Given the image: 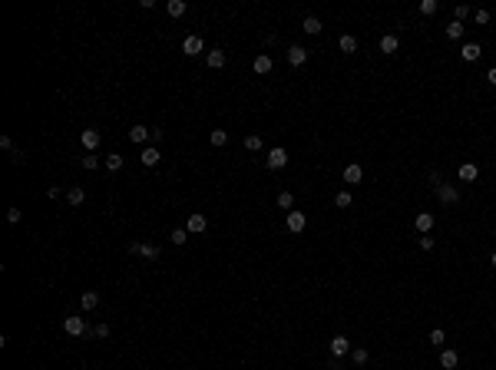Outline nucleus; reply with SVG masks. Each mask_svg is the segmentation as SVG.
I'll return each instance as SVG.
<instances>
[{
  "mask_svg": "<svg viewBox=\"0 0 496 370\" xmlns=\"http://www.w3.org/2000/svg\"><path fill=\"white\" fill-rule=\"evenodd\" d=\"M63 331L70 334V337H86V321H83V317H66L63 321Z\"/></svg>",
  "mask_w": 496,
  "mask_h": 370,
  "instance_id": "1",
  "label": "nucleus"
},
{
  "mask_svg": "<svg viewBox=\"0 0 496 370\" xmlns=\"http://www.w3.org/2000/svg\"><path fill=\"white\" fill-rule=\"evenodd\" d=\"M437 198H440L443 205H457V202H460V189H457V185H447V182H443V185H437Z\"/></svg>",
  "mask_w": 496,
  "mask_h": 370,
  "instance_id": "2",
  "label": "nucleus"
},
{
  "mask_svg": "<svg viewBox=\"0 0 496 370\" xmlns=\"http://www.w3.org/2000/svg\"><path fill=\"white\" fill-rule=\"evenodd\" d=\"M129 252L139 255V258H149V261L159 258V248H156V244H142V241H129Z\"/></svg>",
  "mask_w": 496,
  "mask_h": 370,
  "instance_id": "3",
  "label": "nucleus"
},
{
  "mask_svg": "<svg viewBox=\"0 0 496 370\" xmlns=\"http://www.w3.org/2000/svg\"><path fill=\"white\" fill-rule=\"evenodd\" d=\"M288 63L291 66H305L308 63V50L301 47V43H291V47H288Z\"/></svg>",
  "mask_w": 496,
  "mask_h": 370,
  "instance_id": "4",
  "label": "nucleus"
},
{
  "mask_svg": "<svg viewBox=\"0 0 496 370\" xmlns=\"http://www.w3.org/2000/svg\"><path fill=\"white\" fill-rule=\"evenodd\" d=\"M202 50H205L202 37H185V40H182V53H185V56H199Z\"/></svg>",
  "mask_w": 496,
  "mask_h": 370,
  "instance_id": "5",
  "label": "nucleus"
},
{
  "mask_svg": "<svg viewBox=\"0 0 496 370\" xmlns=\"http://www.w3.org/2000/svg\"><path fill=\"white\" fill-rule=\"evenodd\" d=\"M284 225H288V231H294V235H298V231H305L308 218H305L301 212H288V215H284Z\"/></svg>",
  "mask_w": 496,
  "mask_h": 370,
  "instance_id": "6",
  "label": "nucleus"
},
{
  "mask_svg": "<svg viewBox=\"0 0 496 370\" xmlns=\"http://www.w3.org/2000/svg\"><path fill=\"white\" fill-rule=\"evenodd\" d=\"M344 354H351V340H347V337H341V334H338V337L331 340V357H338V360H341Z\"/></svg>",
  "mask_w": 496,
  "mask_h": 370,
  "instance_id": "7",
  "label": "nucleus"
},
{
  "mask_svg": "<svg viewBox=\"0 0 496 370\" xmlns=\"http://www.w3.org/2000/svg\"><path fill=\"white\" fill-rule=\"evenodd\" d=\"M284 166H288V152L284 149H271L268 152V169H275L278 172V169H284Z\"/></svg>",
  "mask_w": 496,
  "mask_h": 370,
  "instance_id": "8",
  "label": "nucleus"
},
{
  "mask_svg": "<svg viewBox=\"0 0 496 370\" xmlns=\"http://www.w3.org/2000/svg\"><path fill=\"white\" fill-rule=\"evenodd\" d=\"M79 139H83V146H86L89 152H96V149H100V139H103V136H100V129H83V136H79Z\"/></svg>",
  "mask_w": 496,
  "mask_h": 370,
  "instance_id": "9",
  "label": "nucleus"
},
{
  "mask_svg": "<svg viewBox=\"0 0 496 370\" xmlns=\"http://www.w3.org/2000/svg\"><path fill=\"white\" fill-rule=\"evenodd\" d=\"M460 56H463L466 63H476V60L483 56V47H480V43H463V50H460Z\"/></svg>",
  "mask_w": 496,
  "mask_h": 370,
  "instance_id": "10",
  "label": "nucleus"
},
{
  "mask_svg": "<svg viewBox=\"0 0 496 370\" xmlns=\"http://www.w3.org/2000/svg\"><path fill=\"white\" fill-rule=\"evenodd\" d=\"M271 66H275V63H271V56H268V53H258V56L252 60V70L261 73V76H265V73H271Z\"/></svg>",
  "mask_w": 496,
  "mask_h": 370,
  "instance_id": "11",
  "label": "nucleus"
},
{
  "mask_svg": "<svg viewBox=\"0 0 496 370\" xmlns=\"http://www.w3.org/2000/svg\"><path fill=\"white\" fill-rule=\"evenodd\" d=\"M159 159H162V156H159V149H156V146H146V149H142V156H139V162H142V166H159Z\"/></svg>",
  "mask_w": 496,
  "mask_h": 370,
  "instance_id": "12",
  "label": "nucleus"
},
{
  "mask_svg": "<svg viewBox=\"0 0 496 370\" xmlns=\"http://www.w3.org/2000/svg\"><path fill=\"white\" fill-rule=\"evenodd\" d=\"M205 225H209V221H205V215H189V225H185V231H192V235H202L205 231Z\"/></svg>",
  "mask_w": 496,
  "mask_h": 370,
  "instance_id": "13",
  "label": "nucleus"
},
{
  "mask_svg": "<svg viewBox=\"0 0 496 370\" xmlns=\"http://www.w3.org/2000/svg\"><path fill=\"white\" fill-rule=\"evenodd\" d=\"M205 63L212 66V70H222V66H225V53H222V50H209V53H205Z\"/></svg>",
  "mask_w": 496,
  "mask_h": 370,
  "instance_id": "14",
  "label": "nucleus"
},
{
  "mask_svg": "<svg viewBox=\"0 0 496 370\" xmlns=\"http://www.w3.org/2000/svg\"><path fill=\"white\" fill-rule=\"evenodd\" d=\"M79 304H83V311H96L100 307V291H86L79 298Z\"/></svg>",
  "mask_w": 496,
  "mask_h": 370,
  "instance_id": "15",
  "label": "nucleus"
},
{
  "mask_svg": "<svg viewBox=\"0 0 496 370\" xmlns=\"http://www.w3.org/2000/svg\"><path fill=\"white\" fill-rule=\"evenodd\" d=\"M457 363H460V354H457V350H440V367L453 370Z\"/></svg>",
  "mask_w": 496,
  "mask_h": 370,
  "instance_id": "16",
  "label": "nucleus"
},
{
  "mask_svg": "<svg viewBox=\"0 0 496 370\" xmlns=\"http://www.w3.org/2000/svg\"><path fill=\"white\" fill-rule=\"evenodd\" d=\"M476 175H480V169L473 166V162H463V166H460V182H476Z\"/></svg>",
  "mask_w": 496,
  "mask_h": 370,
  "instance_id": "17",
  "label": "nucleus"
},
{
  "mask_svg": "<svg viewBox=\"0 0 496 370\" xmlns=\"http://www.w3.org/2000/svg\"><path fill=\"white\" fill-rule=\"evenodd\" d=\"M361 179H364V169L361 166H347L344 169V182H347V185H357Z\"/></svg>",
  "mask_w": 496,
  "mask_h": 370,
  "instance_id": "18",
  "label": "nucleus"
},
{
  "mask_svg": "<svg viewBox=\"0 0 496 370\" xmlns=\"http://www.w3.org/2000/svg\"><path fill=\"white\" fill-rule=\"evenodd\" d=\"M430 228H433V215L430 212H420L417 215V231H420V235H430Z\"/></svg>",
  "mask_w": 496,
  "mask_h": 370,
  "instance_id": "19",
  "label": "nucleus"
},
{
  "mask_svg": "<svg viewBox=\"0 0 496 370\" xmlns=\"http://www.w3.org/2000/svg\"><path fill=\"white\" fill-rule=\"evenodd\" d=\"M149 136H152L149 126H133V129H129V139H133V142H149Z\"/></svg>",
  "mask_w": 496,
  "mask_h": 370,
  "instance_id": "20",
  "label": "nucleus"
},
{
  "mask_svg": "<svg viewBox=\"0 0 496 370\" xmlns=\"http://www.w3.org/2000/svg\"><path fill=\"white\" fill-rule=\"evenodd\" d=\"M66 202L70 205H83L86 202V192L79 189V185H73V189H66Z\"/></svg>",
  "mask_w": 496,
  "mask_h": 370,
  "instance_id": "21",
  "label": "nucleus"
},
{
  "mask_svg": "<svg viewBox=\"0 0 496 370\" xmlns=\"http://www.w3.org/2000/svg\"><path fill=\"white\" fill-rule=\"evenodd\" d=\"M397 47H401V43H397V37H394V33L380 37V53H397Z\"/></svg>",
  "mask_w": 496,
  "mask_h": 370,
  "instance_id": "22",
  "label": "nucleus"
},
{
  "mask_svg": "<svg viewBox=\"0 0 496 370\" xmlns=\"http://www.w3.org/2000/svg\"><path fill=\"white\" fill-rule=\"evenodd\" d=\"M165 10H169V17H182L185 10H189V4H185V0H169Z\"/></svg>",
  "mask_w": 496,
  "mask_h": 370,
  "instance_id": "23",
  "label": "nucleus"
},
{
  "mask_svg": "<svg viewBox=\"0 0 496 370\" xmlns=\"http://www.w3.org/2000/svg\"><path fill=\"white\" fill-rule=\"evenodd\" d=\"M86 337H100V340H106V337H110V324H96V327H89Z\"/></svg>",
  "mask_w": 496,
  "mask_h": 370,
  "instance_id": "24",
  "label": "nucleus"
},
{
  "mask_svg": "<svg viewBox=\"0 0 496 370\" xmlns=\"http://www.w3.org/2000/svg\"><path fill=\"white\" fill-rule=\"evenodd\" d=\"M341 53H357V40L351 37V33H344V37H341Z\"/></svg>",
  "mask_w": 496,
  "mask_h": 370,
  "instance_id": "25",
  "label": "nucleus"
},
{
  "mask_svg": "<svg viewBox=\"0 0 496 370\" xmlns=\"http://www.w3.org/2000/svg\"><path fill=\"white\" fill-rule=\"evenodd\" d=\"M261 146H265V142H261V136H245V149L248 152H261Z\"/></svg>",
  "mask_w": 496,
  "mask_h": 370,
  "instance_id": "26",
  "label": "nucleus"
},
{
  "mask_svg": "<svg viewBox=\"0 0 496 370\" xmlns=\"http://www.w3.org/2000/svg\"><path fill=\"white\" fill-rule=\"evenodd\" d=\"M324 27H321V20H318V17H305V33H311V37H315V33H321Z\"/></svg>",
  "mask_w": 496,
  "mask_h": 370,
  "instance_id": "27",
  "label": "nucleus"
},
{
  "mask_svg": "<svg viewBox=\"0 0 496 370\" xmlns=\"http://www.w3.org/2000/svg\"><path fill=\"white\" fill-rule=\"evenodd\" d=\"M106 169H110V172H119V169H123V156H119V152H110V156H106Z\"/></svg>",
  "mask_w": 496,
  "mask_h": 370,
  "instance_id": "28",
  "label": "nucleus"
},
{
  "mask_svg": "<svg viewBox=\"0 0 496 370\" xmlns=\"http://www.w3.org/2000/svg\"><path fill=\"white\" fill-rule=\"evenodd\" d=\"M447 37L450 40H460V37H463V24H460V20H450V24H447Z\"/></svg>",
  "mask_w": 496,
  "mask_h": 370,
  "instance_id": "29",
  "label": "nucleus"
},
{
  "mask_svg": "<svg viewBox=\"0 0 496 370\" xmlns=\"http://www.w3.org/2000/svg\"><path fill=\"white\" fill-rule=\"evenodd\" d=\"M209 142H212V146H225V142H229V133H225V129H212Z\"/></svg>",
  "mask_w": 496,
  "mask_h": 370,
  "instance_id": "30",
  "label": "nucleus"
},
{
  "mask_svg": "<svg viewBox=\"0 0 496 370\" xmlns=\"http://www.w3.org/2000/svg\"><path fill=\"white\" fill-rule=\"evenodd\" d=\"M169 241H172V244H185V241H189V231H185V228H172Z\"/></svg>",
  "mask_w": 496,
  "mask_h": 370,
  "instance_id": "31",
  "label": "nucleus"
},
{
  "mask_svg": "<svg viewBox=\"0 0 496 370\" xmlns=\"http://www.w3.org/2000/svg\"><path fill=\"white\" fill-rule=\"evenodd\" d=\"M291 205H294V195H291V192H278V208H284V212H288Z\"/></svg>",
  "mask_w": 496,
  "mask_h": 370,
  "instance_id": "32",
  "label": "nucleus"
},
{
  "mask_svg": "<svg viewBox=\"0 0 496 370\" xmlns=\"http://www.w3.org/2000/svg\"><path fill=\"white\" fill-rule=\"evenodd\" d=\"M351 202H354L351 192H338V195H334V205H338V208H351Z\"/></svg>",
  "mask_w": 496,
  "mask_h": 370,
  "instance_id": "33",
  "label": "nucleus"
},
{
  "mask_svg": "<svg viewBox=\"0 0 496 370\" xmlns=\"http://www.w3.org/2000/svg\"><path fill=\"white\" fill-rule=\"evenodd\" d=\"M367 350H364V347H354V350H351V360H354V363H367Z\"/></svg>",
  "mask_w": 496,
  "mask_h": 370,
  "instance_id": "34",
  "label": "nucleus"
},
{
  "mask_svg": "<svg viewBox=\"0 0 496 370\" xmlns=\"http://www.w3.org/2000/svg\"><path fill=\"white\" fill-rule=\"evenodd\" d=\"M420 14H424V17L437 14V0H420Z\"/></svg>",
  "mask_w": 496,
  "mask_h": 370,
  "instance_id": "35",
  "label": "nucleus"
},
{
  "mask_svg": "<svg viewBox=\"0 0 496 370\" xmlns=\"http://www.w3.org/2000/svg\"><path fill=\"white\" fill-rule=\"evenodd\" d=\"M96 166H100V156H96V152L83 156V169H96Z\"/></svg>",
  "mask_w": 496,
  "mask_h": 370,
  "instance_id": "36",
  "label": "nucleus"
},
{
  "mask_svg": "<svg viewBox=\"0 0 496 370\" xmlns=\"http://www.w3.org/2000/svg\"><path fill=\"white\" fill-rule=\"evenodd\" d=\"M0 149H4V152H17V146H14L10 136H0Z\"/></svg>",
  "mask_w": 496,
  "mask_h": 370,
  "instance_id": "37",
  "label": "nucleus"
},
{
  "mask_svg": "<svg viewBox=\"0 0 496 370\" xmlns=\"http://www.w3.org/2000/svg\"><path fill=\"white\" fill-rule=\"evenodd\" d=\"M453 17H457L460 24H463L466 17H470V7H466V4H460V7H457V10H453Z\"/></svg>",
  "mask_w": 496,
  "mask_h": 370,
  "instance_id": "38",
  "label": "nucleus"
},
{
  "mask_svg": "<svg viewBox=\"0 0 496 370\" xmlns=\"http://www.w3.org/2000/svg\"><path fill=\"white\" fill-rule=\"evenodd\" d=\"M430 344L443 347V331H440V327H437V331H430Z\"/></svg>",
  "mask_w": 496,
  "mask_h": 370,
  "instance_id": "39",
  "label": "nucleus"
},
{
  "mask_svg": "<svg viewBox=\"0 0 496 370\" xmlns=\"http://www.w3.org/2000/svg\"><path fill=\"white\" fill-rule=\"evenodd\" d=\"M10 162H14V166H24V162H27V156H24L20 149H17V152H10Z\"/></svg>",
  "mask_w": 496,
  "mask_h": 370,
  "instance_id": "40",
  "label": "nucleus"
},
{
  "mask_svg": "<svg viewBox=\"0 0 496 370\" xmlns=\"http://www.w3.org/2000/svg\"><path fill=\"white\" fill-rule=\"evenodd\" d=\"M473 20H476V24H489V10H476Z\"/></svg>",
  "mask_w": 496,
  "mask_h": 370,
  "instance_id": "41",
  "label": "nucleus"
},
{
  "mask_svg": "<svg viewBox=\"0 0 496 370\" xmlns=\"http://www.w3.org/2000/svg\"><path fill=\"white\" fill-rule=\"evenodd\" d=\"M7 221L17 225V221H20V208H7Z\"/></svg>",
  "mask_w": 496,
  "mask_h": 370,
  "instance_id": "42",
  "label": "nucleus"
},
{
  "mask_svg": "<svg viewBox=\"0 0 496 370\" xmlns=\"http://www.w3.org/2000/svg\"><path fill=\"white\" fill-rule=\"evenodd\" d=\"M47 195H50V198H60V195H63V189H60V185H50Z\"/></svg>",
  "mask_w": 496,
  "mask_h": 370,
  "instance_id": "43",
  "label": "nucleus"
},
{
  "mask_svg": "<svg viewBox=\"0 0 496 370\" xmlns=\"http://www.w3.org/2000/svg\"><path fill=\"white\" fill-rule=\"evenodd\" d=\"M420 248H424V252H430V248H433V238L424 235V238H420Z\"/></svg>",
  "mask_w": 496,
  "mask_h": 370,
  "instance_id": "44",
  "label": "nucleus"
},
{
  "mask_svg": "<svg viewBox=\"0 0 496 370\" xmlns=\"http://www.w3.org/2000/svg\"><path fill=\"white\" fill-rule=\"evenodd\" d=\"M486 79H489V86H496V66H493V70L486 73Z\"/></svg>",
  "mask_w": 496,
  "mask_h": 370,
  "instance_id": "45",
  "label": "nucleus"
},
{
  "mask_svg": "<svg viewBox=\"0 0 496 370\" xmlns=\"http://www.w3.org/2000/svg\"><path fill=\"white\" fill-rule=\"evenodd\" d=\"M493 265H496V252H493Z\"/></svg>",
  "mask_w": 496,
  "mask_h": 370,
  "instance_id": "46",
  "label": "nucleus"
}]
</instances>
